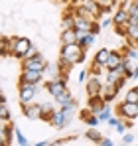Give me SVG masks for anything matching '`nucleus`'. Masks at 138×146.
I'll list each match as a JSON object with an SVG mask.
<instances>
[{"label":"nucleus","instance_id":"obj_35","mask_svg":"<svg viewBox=\"0 0 138 146\" xmlns=\"http://www.w3.org/2000/svg\"><path fill=\"white\" fill-rule=\"evenodd\" d=\"M87 124H89V126H99V124H101V119H99L97 115H91V117L87 119Z\"/></svg>","mask_w":138,"mask_h":146},{"label":"nucleus","instance_id":"obj_5","mask_svg":"<svg viewBox=\"0 0 138 146\" xmlns=\"http://www.w3.org/2000/svg\"><path fill=\"white\" fill-rule=\"evenodd\" d=\"M47 59L44 57V53H36L32 57H24L22 59V69H36V71H46Z\"/></svg>","mask_w":138,"mask_h":146},{"label":"nucleus","instance_id":"obj_16","mask_svg":"<svg viewBox=\"0 0 138 146\" xmlns=\"http://www.w3.org/2000/svg\"><path fill=\"white\" fill-rule=\"evenodd\" d=\"M93 22H95L93 18H85V16L75 14V30H85V32H91Z\"/></svg>","mask_w":138,"mask_h":146},{"label":"nucleus","instance_id":"obj_12","mask_svg":"<svg viewBox=\"0 0 138 146\" xmlns=\"http://www.w3.org/2000/svg\"><path fill=\"white\" fill-rule=\"evenodd\" d=\"M120 93V89L116 87V85H113V83H107V85H103V91H101V97L105 99L107 103H111V101H115L116 95Z\"/></svg>","mask_w":138,"mask_h":146},{"label":"nucleus","instance_id":"obj_14","mask_svg":"<svg viewBox=\"0 0 138 146\" xmlns=\"http://www.w3.org/2000/svg\"><path fill=\"white\" fill-rule=\"evenodd\" d=\"M89 109H91L95 115H99L105 107H107V101L101 97V95H95V97H89V105H87Z\"/></svg>","mask_w":138,"mask_h":146},{"label":"nucleus","instance_id":"obj_36","mask_svg":"<svg viewBox=\"0 0 138 146\" xmlns=\"http://www.w3.org/2000/svg\"><path fill=\"white\" fill-rule=\"evenodd\" d=\"M122 121V119H116V117H111V119H109V121H107V124H109V126H111V128H115L116 124H118V122Z\"/></svg>","mask_w":138,"mask_h":146},{"label":"nucleus","instance_id":"obj_3","mask_svg":"<svg viewBox=\"0 0 138 146\" xmlns=\"http://www.w3.org/2000/svg\"><path fill=\"white\" fill-rule=\"evenodd\" d=\"M83 51H85V49L81 48L79 44H65V46H61L59 57H63V59L71 61L73 65H77V63H81V55H83Z\"/></svg>","mask_w":138,"mask_h":146},{"label":"nucleus","instance_id":"obj_20","mask_svg":"<svg viewBox=\"0 0 138 146\" xmlns=\"http://www.w3.org/2000/svg\"><path fill=\"white\" fill-rule=\"evenodd\" d=\"M109 55H111V49H109V48H101V49H97V53H95L93 61H95V63H101V65H105V67H107Z\"/></svg>","mask_w":138,"mask_h":146},{"label":"nucleus","instance_id":"obj_6","mask_svg":"<svg viewBox=\"0 0 138 146\" xmlns=\"http://www.w3.org/2000/svg\"><path fill=\"white\" fill-rule=\"evenodd\" d=\"M116 113H118V117L120 119H124V121H134L138 119V103H128V101H122L118 107H116Z\"/></svg>","mask_w":138,"mask_h":146},{"label":"nucleus","instance_id":"obj_23","mask_svg":"<svg viewBox=\"0 0 138 146\" xmlns=\"http://www.w3.org/2000/svg\"><path fill=\"white\" fill-rule=\"evenodd\" d=\"M85 138H89L91 142H95V144H99V142H101V138H103V134H101V132L97 130V126H89V130H87Z\"/></svg>","mask_w":138,"mask_h":146},{"label":"nucleus","instance_id":"obj_1","mask_svg":"<svg viewBox=\"0 0 138 146\" xmlns=\"http://www.w3.org/2000/svg\"><path fill=\"white\" fill-rule=\"evenodd\" d=\"M67 77H69V75L61 73L59 77L46 81V91L53 99H59V97H63V95H67V93H69V89H67Z\"/></svg>","mask_w":138,"mask_h":146},{"label":"nucleus","instance_id":"obj_30","mask_svg":"<svg viewBox=\"0 0 138 146\" xmlns=\"http://www.w3.org/2000/svg\"><path fill=\"white\" fill-rule=\"evenodd\" d=\"M136 4H138L136 0H122L118 8H122V10H126V12H130V10H132V8L136 6Z\"/></svg>","mask_w":138,"mask_h":146},{"label":"nucleus","instance_id":"obj_33","mask_svg":"<svg viewBox=\"0 0 138 146\" xmlns=\"http://www.w3.org/2000/svg\"><path fill=\"white\" fill-rule=\"evenodd\" d=\"M134 142V134L132 132H124L122 134V144H132Z\"/></svg>","mask_w":138,"mask_h":146},{"label":"nucleus","instance_id":"obj_4","mask_svg":"<svg viewBox=\"0 0 138 146\" xmlns=\"http://www.w3.org/2000/svg\"><path fill=\"white\" fill-rule=\"evenodd\" d=\"M10 40H12V55L18 57V59L26 57L28 51H30V48L34 46V44L30 42V38H18V36H12Z\"/></svg>","mask_w":138,"mask_h":146},{"label":"nucleus","instance_id":"obj_37","mask_svg":"<svg viewBox=\"0 0 138 146\" xmlns=\"http://www.w3.org/2000/svg\"><path fill=\"white\" fill-rule=\"evenodd\" d=\"M101 28H103V26L99 24V22H93V28H91V34H95V36H99V32H101Z\"/></svg>","mask_w":138,"mask_h":146},{"label":"nucleus","instance_id":"obj_38","mask_svg":"<svg viewBox=\"0 0 138 146\" xmlns=\"http://www.w3.org/2000/svg\"><path fill=\"white\" fill-rule=\"evenodd\" d=\"M99 144H101V146H113V140H111V138H109V136H103V138H101V142H99Z\"/></svg>","mask_w":138,"mask_h":146},{"label":"nucleus","instance_id":"obj_24","mask_svg":"<svg viewBox=\"0 0 138 146\" xmlns=\"http://www.w3.org/2000/svg\"><path fill=\"white\" fill-rule=\"evenodd\" d=\"M14 138H16V142H18L20 146H28V144H30V140L26 138V134H24L18 126H14Z\"/></svg>","mask_w":138,"mask_h":146},{"label":"nucleus","instance_id":"obj_22","mask_svg":"<svg viewBox=\"0 0 138 146\" xmlns=\"http://www.w3.org/2000/svg\"><path fill=\"white\" fill-rule=\"evenodd\" d=\"M55 103L59 105V109L69 107V105H77V101H75V97H73L71 93H67V95H63V97H59V99H55Z\"/></svg>","mask_w":138,"mask_h":146},{"label":"nucleus","instance_id":"obj_18","mask_svg":"<svg viewBox=\"0 0 138 146\" xmlns=\"http://www.w3.org/2000/svg\"><path fill=\"white\" fill-rule=\"evenodd\" d=\"M128 18H130V14L126 12V10H122V8H118L113 12V26H120V24H128Z\"/></svg>","mask_w":138,"mask_h":146},{"label":"nucleus","instance_id":"obj_41","mask_svg":"<svg viewBox=\"0 0 138 146\" xmlns=\"http://www.w3.org/2000/svg\"><path fill=\"white\" fill-rule=\"evenodd\" d=\"M36 53H38V49H36V46H32V48H30V51H28V55H26V57H32V55H36Z\"/></svg>","mask_w":138,"mask_h":146},{"label":"nucleus","instance_id":"obj_29","mask_svg":"<svg viewBox=\"0 0 138 146\" xmlns=\"http://www.w3.org/2000/svg\"><path fill=\"white\" fill-rule=\"evenodd\" d=\"M99 2V6L103 8V12H109V10H113L116 4V0H97Z\"/></svg>","mask_w":138,"mask_h":146},{"label":"nucleus","instance_id":"obj_34","mask_svg":"<svg viewBox=\"0 0 138 146\" xmlns=\"http://www.w3.org/2000/svg\"><path fill=\"white\" fill-rule=\"evenodd\" d=\"M126 128H128V126H126V122H124V119H122V121H120V122H118V124L115 126V130L118 132V134H124V132H126Z\"/></svg>","mask_w":138,"mask_h":146},{"label":"nucleus","instance_id":"obj_40","mask_svg":"<svg viewBox=\"0 0 138 146\" xmlns=\"http://www.w3.org/2000/svg\"><path fill=\"white\" fill-rule=\"evenodd\" d=\"M87 75H89L87 71H81L79 75H77V81H79V83H83V81H87Z\"/></svg>","mask_w":138,"mask_h":146},{"label":"nucleus","instance_id":"obj_28","mask_svg":"<svg viewBox=\"0 0 138 146\" xmlns=\"http://www.w3.org/2000/svg\"><path fill=\"white\" fill-rule=\"evenodd\" d=\"M124 101H128V103H138V87H132L130 91H126Z\"/></svg>","mask_w":138,"mask_h":146},{"label":"nucleus","instance_id":"obj_39","mask_svg":"<svg viewBox=\"0 0 138 146\" xmlns=\"http://www.w3.org/2000/svg\"><path fill=\"white\" fill-rule=\"evenodd\" d=\"M111 24H113V18H109V16H105V18L101 20V26H103V28H107V26H111Z\"/></svg>","mask_w":138,"mask_h":146},{"label":"nucleus","instance_id":"obj_13","mask_svg":"<svg viewBox=\"0 0 138 146\" xmlns=\"http://www.w3.org/2000/svg\"><path fill=\"white\" fill-rule=\"evenodd\" d=\"M122 61H124V53L118 51V49H111V55H109V61H107V69H116Z\"/></svg>","mask_w":138,"mask_h":146},{"label":"nucleus","instance_id":"obj_26","mask_svg":"<svg viewBox=\"0 0 138 146\" xmlns=\"http://www.w3.org/2000/svg\"><path fill=\"white\" fill-rule=\"evenodd\" d=\"M97 117L101 119V122H107L111 117H113V107H109V103H107V107H105V109H103V111H101Z\"/></svg>","mask_w":138,"mask_h":146},{"label":"nucleus","instance_id":"obj_25","mask_svg":"<svg viewBox=\"0 0 138 146\" xmlns=\"http://www.w3.org/2000/svg\"><path fill=\"white\" fill-rule=\"evenodd\" d=\"M95 40H97V36L89 32V34L85 36V40H81V42H77V44H79V46H81L83 49H89V48L93 46V44H95Z\"/></svg>","mask_w":138,"mask_h":146},{"label":"nucleus","instance_id":"obj_2","mask_svg":"<svg viewBox=\"0 0 138 146\" xmlns=\"http://www.w3.org/2000/svg\"><path fill=\"white\" fill-rule=\"evenodd\" d=\"M40 93V87L36 83H20L18 85V99H20V105H28V103H34L36 97Z\"/></svg>","mask_w":138,"mask_h":146},{"label":"nucleus","instance_id":"obj_15","mask_svg":"<svg viewBox=\"0 0 138 146\" xmlns=\"http://www.w3.org/2000/svg\"><path fill=\"white\" fill-rule=\"evenodd\" d=\"M55 113H57V109H55L53 103H42V117H40V121L51 122V119H53Z\"/></svg>","mask_w":138,"mask_h":146},{"label":"nucleus","instance_id":"obj_21","mask_svg":"<svg viewBox=\"0 0 138 146\" xmlns=\"http://www.w3.org/2000/svg\"><path fill=\"white\" fill-rule=\"evenodd\" d=\"M126 42H128V44H138V24H128Z\"/></svg>","mask_w":138,"mask_h":146},{"label":"nucleus","instance_id":"obj_7","mask_svg":"<svg viewBox=\"0 0 138 146\" xmlns=\"http://www.w3.org/2000/svg\"><path fill=\"white\" fill-rule=\"evenodd\" d=\"M73 117H75V113H69V111H63V109H57V113H55L53 119H51V126H53V128H65L69 122L73 121Z\"/></svg>","mask_w":138,"mask_h":146},{"label":"nucleus","instance_id":"obj_8","mask_svg":"<svg viewBox=\"0 0 138 146\" xmlns=\"http://www.w3.org/2000/svg\"><path fill=\"white\" fill-rule=\"evenodd\" d=\"M44 77H46L44 71H36V69H22L20 77H18V85H20V83H36V85H40Z\"/></svg>","mask_w":138,"mask_h":146},{"label":"nucleus","instance_id":"obj_32","mask_svg":"<svg viewBox=\"0 0 138 146\" xmlns=\"http://www.w3.org/2000/svg\"><path fill=\"white\" fill-rule=\"evenodd\" d=\"M116 28V34L118 36H124L126 38V34H128V24H120V26H115Z\"/></svg>","mask_w":138,"mask_h":146},{"label":"nucleus","instance_id":"obj_27","mask_svg":"<svg viewBox=\"0 0 138 146\" xmlns=\"http://www.w3.org/2000/svg\"><path fill=\"white\" fill-rule=\"evenodd\" d=\"M0 121L2 122H10V111L6 103H0Z\"/></svg>","mask_w":138,"mask_h":146},{"label":"nucleus","instance_id":"obj_11","mask_svg":"<svg viewBox=\"0 0 138 146\" xmlns=\"http://www.w3.org/2000/svg\"><path fill=\"white\" fill-rule=\"evenodd\" d=\"M101 91H103L101 79H99L97 75H91V77L87 79V95H89V97H95V95H101Z\"/></svg>","mask_w":138,"mask_h":146},{"label":"nucleus","instance_id":"obj_9","mask_svg":"<svg viewBox=\"0 0 138 146\" xmlns=\"http://www.w3.org/2000/svg\"><path fill=\"white\" fill-rule=\"evenodd\" d=\"M22 113L24 117H28L30 121H40L42 117V103H28V105H22Z\"/></svg>","mask_w":138,"mask_h":146},{"label":"nucleus","instance_id":"obj_31","mask_svg":"<svg viewBox=\"0 0 138 146\" xmlns=\"http://www.w3.org/2000/svg\"><path fill=\"white\" fill-rule=\"evenodd\" d=\"M103 69H107V67L101 65V63H95V61H93V65H91V73H93V75H101Z\"/></svg>","mask_w":138,"mask_h":146},{"label":"nucleus","instance_id":"obj_42","mask_svg":"<svg viewBox=\"0 0 138 146\" xmlns=\"http://www.w3.org/2000/svg\"><path fill=\"white\" fill-rule=\"evenodd\" d=\"M134 79H138V67H136V71H134Z\"/></svg>","mask_w":138,"mask_h":146},{"label":"nucleus","instance_id":"obj_10","mask_svg":"<svg viewBox=\"0 0 138 146\" xmlns=\"http://www.w3.org/2000/svg\"><path fill=\"white\" fill-rule=\"evenodd\" d=\"M12 138H14V126L10 122H2V126H0V144L10 146L14 142Z\"/></svg>","mask_w":138,"mask_h":146},{"label":"nucleus","instance_id":"obj_19","mask_svg":"<svg viewBox=\"0 0 138 146\" xmlns=\"http://www.w3.org/2000/svg\"><path fill=\"white\" fill-rule=\"evenodd\" d=\"M83 4H85V8L91 12L93 16H95V20H97V18H101V16L105 14V12H103V8L99 6V2H97V0H83Z\"/></svg>","mask_w":138,"mask_h":146},{"label":"nucleus","instance_id":"obj_17","mask_svg":"<svg viewBox=\"0 0 138 146\" xmlns=\"http://www.w3.org/2000/svg\"><path fill=\"white\" fill-rule=\"evenodd\" d=\"M59 40H61V46H65V44H77V30H75V28L61 30Z\"/></svg>","mask_w":138,"mask_h":146}]
</instances>
